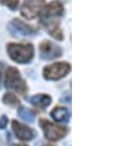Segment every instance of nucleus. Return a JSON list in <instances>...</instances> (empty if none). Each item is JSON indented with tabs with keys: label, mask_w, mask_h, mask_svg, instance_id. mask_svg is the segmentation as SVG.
<instances>
[{
	"label": "nucleus",
	"mask_w": 139,
	"mask_h": 146,
	"mask_svg": "<svg viewBox=\"0 0 139 146\" xmlns=\"http://www.w3.org/2000/svg\"><path fill=\"white\" fill-rule=\"evenodd\" d=\"M3 102L9 105V107H19L20 105V100L14 93H5L3 97Z\"/></svg>",
	"instance_id": "ddd939ff"
},
{
	"label": "nucleus",
	"mask_w": 139,
	"mask_h": 146,
	"mask_svg": "<svg viewBox=\"0 0 139 146\" xmlns=\"http://www.w3.org/2000/svg\"><path fill=\"white\" fill-rule=\"evenodd\" d=\"M5 87L14 92L19 93L20 96H25L27 93V84L25 79L21 77L20 72L15 67H8L5 72Z\"/></svg>",
	"instance_id": "7ed1b4c3"
},
{
	"label": "nucleus",
	"mask_w": 139,
	"mask_h": 146,
	"mask_svg": "<svg viewBox=\"0 0 139 146\" xmlns=\"http://www.w3.org/2000/svg\"><path fill=\"white\" fill-rule=\"evenodd\" d=\"M51 116L56 123H66L70 120L71 113L66 107H56L51 111Z\"/></svg>",
	"instance_id": "9b49d317"
},
{
	"label": "nucleus",
	"mask_w": 139,
	"mask_h": 146,
	"mask_svg": "<svg viewBox=\"0 0 139 146\" xmlns=\"http://www.w3.org/2000/svg\"><path fill=\"white\" fill-rule=\"evenodd\" d=\"M46 30L49 31V34H50L51 36H52L53 38L58 40V41H61V40L63 38V35H62V30H61V27H60V24H57V25H52V26L47 27Z\"/></svg>",
	"instance_id": "4468645a"
},
{
	"label": "nucleus",
	"mask_w": 139,
	"mask_h": 146,
	"mask_svg": "<svg viewBox=\"0 0 139 146\" xmlns=\"http://www.w3.org/2000/svg\"><path fill=\"white\" fill-rule=\"evenodd\" d=\"M51 102H52V99L47 94H36V96H32L30 98V103L37 109H41V110L49 107Z\"/></svg>",
	"instance_id": "9d476101"
},
{
	"label": "nucleus",
	"mask_w": 139,
	"mask_h": 146,
	"mask_svg": "<svg viewBox=\"0 0 139 146\" xmlns=\"http://www.w3.org/2000/svg\"><path fill=\"white\" fill-rule=\"evenodd\" d=\"M8 31L11 36H31L36 34V29L25 24L20 19H13L8 24Z\"/></svg>",
	"instance_id": "0eeeda50"
},
{
	"label": "nucleus",
	"mask_w": 139,
	"mask_h": 146,
	"mask_svg": "<svg viewBox=\"0 0 139 146\" xmlns=\"http://www.w3.org/2000/svg\"><path fill=\"white\" fill-rule=\"evenodd\" d=\"M39 54L42 60H55L62 56V48L51 41H42L39 46Z\"/></svg>",
	"instance_id": "6e6552de"
},
{
	"label": "nucleus",
	"mask_w": 139,
	"mask_h": 146,
	"mask_svg": "<svg viewBox=\"0 0 139 146\" xmlns=\"http://www.w3.org/2000/svg\"><path fill=\"white\" fill-rule=\"evenodd\" d=\"M65 14V8L61 1H51L50 4L43 6L41 14L39 15L40 24L46 29L52 25L60 24V19Z\"/></svg>",
	"instance_id": "f03ea898"
},
{
	"label": "nucleus",
	"mask_w": 139,
	"mask_h": 146,
	"mask_svg": "<svg viewBox=\"0 0 139 146\" xmlns=\"http://www.w3.org/2000/svg\"><path fill=\"white\" fill-rule=\"evenodd\" d=\"M11 127L13 131L15 134V136L19 139L20 141H31L32 139H35L36 133L34 129H31L30 126L25 125V124L17 121V120H13L11 121Z\"/></svg>",
	"instance_id": "1a4fd4ad"
},
{
	"label": "nucleus",
	"mask_w": 139,
	"mask_h": 146,
	"mask_svg": "<svg viewBox=\"0 0 139 146\" xmlns=\"http://www.w3.org/2000/svg\"><path fill=\"white\" fill-rule=\"evenodd\" d=\"M19 116L24 121H27V123H32L34 120L36 119V113L31 109H29L26 107H19Z\"/></svg>",
	"instance_id": "f8f14e48"
},
{
	"label": "nucleus",
	"mask_w": 139,
	"mask_h": 146,
	"mask_svg": "<svg viewBox=\"0 0 139 146\" xmlns=\"http://www.w3.org/2000/svg\"><path fill=\"white\" fill-rule=\"evenodd\" d=\"M70 72H71V64L68 62H55L43 68L42 76L47 81H58L66 77Z\"/></svg>",
	"instance_id": "39448f33"
},
{
	"label": "nucleus",
	"mask_w": 139,
	"mask_h": 146,
	"mask_svg": "<svg viewBox=\"0 0 139 146\" xmlns=\"http://www.w3.org/2000/svg\"><path fill=\"white\" fill-rule=\"evenodd\" d=\"M40 126L43 131L46 140L50 142H56L61 139H63L68 134V127L60 124H53L46 119L40 120Z\"/></svg>",
	"instance_id": "20e7f679"
},
{
	"label": "nucleus",
	"mask_w": 139,
	"mask_h": 146,
	"mask_svg": "<svg viewBox=\"0 0 139 146\" xmlns=\"http://www.w3.org/2000/svg\"><path fill=\"white\" fill-rule=\"evenodd\" d=\"M6 123H8V118H6L5 115H3L1 119H0V129L5 127V126H6Z\"/></svg>",
	"instance_id": "dca6fc26"
},
{
	"label": "nucleus",
	"mask_w": 139,
	"mask_h": 146,
	"mask_svg": "<svg viewBox=\"0 0 139 146\" xmlns=\"http://www.w3.org/2000/svg\"><path fill=\"white\" fill-rule=\"evenodd\" d=\"M6 52H8V56L14 62L20 64H26L34 58L35 47L30 42H23V43L11 42L6 45Z\"/></svg>",
	"instance_id": "f257e3e1"
},
{
	"label": "nucleus",
	"mask_w": 139,
	"mask_h": 146,
	"mask_svg": "<svg viewBox=\"0 0 139 146\" xmlns=\"http://www.w3.org/2000/svg\"><path fill=\"white\" fill-rule=\"evenodd\" d=\"M15 146H27L26 144H17V145H15Z\"/></svg>",
	"instance_id": "f3484780"
},
{
	"label": "nucleus",
	"mask_w": 139,
	"mask_h": 146,
	"mask_svg": "<svg viewBox=\"0 0 139 146\" xmlns=\"http://www.w3.org/2000/svg\"><path fill=\"white\" fill-rule=\"evenodd\" d=\"M45 5V0H24V3L21 4L20 13L25 19L34 20L41 14Z\"/></svg>",
	"instance_id": "423d86ee"
},
{
	"label": "nucleus",
	"mask_w": 139,
	"mask_h": 146,
	"mask_svg": "<svg viewBox=\"0 0 139 146\" xmlns=\"http://www.w3.org/2000/svg\"><path fill=\"white\" fill-rule=\"evenodd\" d=\"M45 146H53V145H45Z\"/></svg>",
	"instance_id": "a211bd4d"
},
{
	"label": "nucleus",
	"mask_w": 139,
	"mask_h": 146,
	"mask_svg": "<svg viewBox=\"0 0 139 146\" xmlns=\"http://www.w3.org/2000/svg\"><path fill=\"white\" fill-rule=\"evenodd\" d=\"M0 4L8 6L10 10H16L17 8H19L20 1L19 0H0Z\"/></svg>",
	"instance_id": "2eb2a0df"
}]
</instances>
